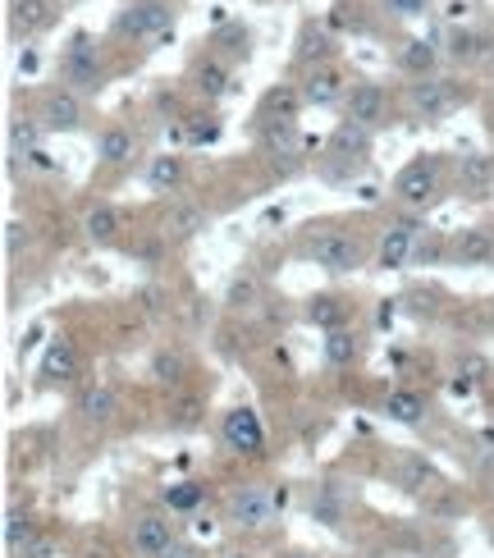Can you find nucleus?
<instances>
[{
  "mask_svg": "<svg viewBox=\"0 0 494 558\" xmlns=\"http://www.w3.org/2000/svg\"><path fill=\"white\" fill-rule=\"evenodd\" d=\"M119 229H124V220H119V211L115 206H92V211L83 215V234H87V243H115L119 238Z\"/></svg>",
  "mask_w": 494,
  "mask_h": 558,
  "instance_id": "obj_19",
  "label": "nucleus"
},
{
  "mask_svg": "<svg viewBox=\"0 0 494 558\" xmlns=\"http://www.w3.org/2000/svg\"><path fill=\"white\" fill-rule=\"evenodd\" d=\"M42 129L46 124H37V119H14L10 124V151L14 156H33V151H42Z\"/></svg>",
  "mask_w": 494,
  "mask_h": 558,
  "instance_id": "obj_28",
  "label": "nucleus"
},
{
  "mask_svg": "<svg viewBox=\"0 0 494 558\" xmlns=\"http://www.w3.org/2000/svg\"><path fill=\"white\" fill-rule=\"evenodd\" d=\"M426 481H430V467H426V462L412 458V462H408V490H421Z\"/></svg>",
  "mask_w": 494,
  "mask_h": 558,
  "instance_id": "obj_42",
  "label": "nucleus"
},
{
  "mask_svg": "<svg viewBox=\"0 0 494 558\" xmlns=\"http://www.w3.org/2000/svg\"><path fill=\"white\" fill-rule=\"evenodd\" d=\"M344 106H348V119L353 124H366V129H376L380 119H385V87L380 83H353L348 87V97H344Z\"/></svg>",
  "mask_w": 494,
  "mask_h": 558,
  "instance_id": "obj_10",
  "label": "nucleus"
},
{
  "mask_svg": "<svg viewBox=\"0 0 494 558\" xmlns=\"http://www.w3.org/2000/svg\"><path fill=\"white\" fill-rule=\"evenodd\" d=\"M481 444H490V449H494V426H490V430H481Z\"/></svg>",
  "mask_w": 494,
  "mask_h": 558,
  "instance_id": "obj_46",
  "label": "nucleus"
},
{
  "mask_svg": "<svg viewBox=\"0 0 494 558\" xmlns=\"http://www.w3.org/2000/svg\"><path fill=\"white\" fill-rule=\"evenodd\" d=\"M298 101H302V92L280 87V92H270V97H266V115L270 119H298Z\"/></svg>",
  "mask_w": 494,
  "mask_h": 558,
  "instance_id": "obj_36",
  "label": "nucleus"
},
{
  "mask_svg": "<svg viewBox=\"0 0 494 558\" xmlns=\"http://www.w3.org/2000/svg\"><path fill=\"white\" fill-rule=\"evenodd\" d=\"M257 279H252V275H238L234 279V284H229V293H225V302H229V307H252V302H257Z\"/></svg>",
  "mask_w": 494,
  "mask_h": 558,
  "instance_id": "obj_38",
  "label": "nucleus"
},
{
  "mask_svg": "<svg viewBox=\"0 0 494 558\" xmlns=\"http://www.w3.org/2000/svg\"><path fill=\"white\" fill-rule=\"evenodd\" d=\"M183 138L202 147V142L220 138V124H215V119H206V115H188V119H183Z\"/></svg>",
  "mask_w": 494,
  "mask_h": 558,
  "instance_id": "obj_37",
  "label": "nucleus"
},
{
  "mask_svg": "<svg viewBox=\"0 0 494 558\" xmlns=\"http://www.w3.org/2000/svg\"><path fill=\"white\" fill-rule=\"evenodd\" d=\"M394 193L403 206H426L430 197L440 193V161L435 156H421V161H412L408 170L394 179Z\"/></svg>",
  "mask_w": 494,
  "mask_h": 558,
  "instance_id": "obj_6",
  "label": "nucleus"
},
{
  "mask_svg": "<svg viewBox=\"0 0 494 558\" xmlns=\"http://www.w3.org/2000/svg\"><path fill=\"white\" fill-rule=\"evenodd\" d=\"M453 261H458V266H490L494 234L490 229H462V234L453 238Z\"/></svg>",
  "mask_w": 494,
  "mask_h": 558,
  "instance_id": "obj_13",
  "label": "nucleus"
},
{
  "mask_svg": "<svg viewBox=\"0 0 494 558\" xmlns=\"http://www.w3.org/2000/svg\"><path fill=\"white\" fill-rule=\"evenodd\" d=\"M23 558H55V545H51V540H46V536H37L33 545L23 549Z\"/></svg>",
  "mask_w": 494,
  "mask_h": 558,
  "instance_id": "obj_43",
  "label": "nucleus"
},
{
  "mask_svg": "<svg viewBox=\"0 0 494 558\" xmlns=\"http://www.w3.org/2000/svg\"><path fill=\"white\" fill-rule=\"evenodd\" d=\"M325 362L330 366H353L357 362V339L348 330H330L325 334Z\"/></svg>",
  "mask_w": 494,
  "mask_h": 558,
  "instance_id": "obj_33",
  "label": "nucleus"
},
{
  "mask_svg": "<svg viewBox=\"0 0 494 558\" xmlns=\"http://www.w3.org/2000/svg\"><path fill=\"white\" fill-rule=\"evenodd\" d=\"M284 499H289L284 490L275 494V490H266V485H243V490H234V499H229V522L243 526V531H261V526L275 522Z\"/></svg>",
  "mask_w": 494,
  "mask_h": 558,
  "instance_id": "obj_1",
  "label": "nucleus"
},
{
  "mask_svg": "<svg viewBox=\"0 0 494 558\" xmlns=\"http://www.w3.org/2000/svg\"><path fill=\"white\" fill-rule=\"evenodd\" d=\"M133 554L138 558H165L174 549V526H170V517H161V513H142V517H133Z\"/></svg>",
  "mask_w": 494,
  "mask_h": 558,
  "instance_id": "obj_7",
  "label": "nucleus"
},
{
  "mask_svg": "<svg viewBox=\"0 0 494 558\" xmlns=\"http://www.w3.org/2000/svg\"><path fill=\"white\" fill-rule=\"evenodd\" d=\"M97 156H101L106 165H129V161H133V133H129V129H119V124H115V129H106V133L97 138Z\"/></svg>",
  "mask_w": 494,
  "mask_h": 558,
  "instance_id": "obj_26",
  "label": "nucleus"
},
{
  "mask_svg": "<svg viewBox=\"0 0 494 558\" xmlns=\"http://www.w3.org/2000/svg\"><path fill=\"white\" fill-rule=\"evenodd\" d=\"M408 97H412V110H417L426 124H440V119L453 110V92H449L444 78H417Z\"/></svg>",
  "mask_w": 494,
  "mask_h": 558,
  "instance_id": "obj_9",
  "label": "nucleus"
},
{
  "mask_svg": "<svg viewBox=\"0 0 494 558\" xmlns=\"http://www.w3.org/2000/svg\"><path fill=\"white\" fill-rule=\"evenodd\" d=\"M119 33L124 37H156L161 42L170 33V0H133L129 10L119 14Z\"/></svg>",
  "mask_w": 494,
  "mask_h": 558,
  "instance_id": "obj_4",
  "label": "nucleus"
},
{
  "mask_svg": "<svg viewBox=\"0 0 494 558\" xmlns=\"http://www.w3.org/2000/svg\"><path fill=\"white\" fill-rule=\"evenodd\" d=\"M42 124L55 133H74L83 124V101H78V92H51L42 106Z\"/></svg>",
  "mask_w": 494,
  "mask_h": 558,
  "instance_id": "obj_12",
  "label": "nucleus"
},
{
  "mask_svg": "<svg viewBox=\"0 0 494 558\" xmlns=\"http://www.w3.org/2000/svg\"><path fill=\"white\" fill-rule=\"evenodd\" d=\"M23 243H28V229H23L19 220H14V225H5V252H10V257H14V252H19Z\"/></svg>",
  "mask_w": 494,
  "mask_h": 558,
  "instance_id": "obj_41",
  "label": "nucleus"
},
{
  "mask_svg": "<svg viewBox=\"0 0 494 558\" xmlns=\"http://www.w3.org/2000/svg\"><path fill=\"white\" fill-rule=\"evenodd\" d=\"M165 229H170L174 238H193V234H202L206 229V211L202 206H193V202H174L170 215H165Z\"/></svg>",
  "mask_w": 494,
  "mask_h": 558,
  "instance_id": "obj_24",
  "label": "nucleus"
},
{
  "mask_svg": "<svg viewBox=\"0 0 494 558\" xmlns=\"http://www.w3.org/2000/svg\"><path fill=\"white\" fill-rule=\"evenodd\" d=\"M490 545H494V536H490Z\"/></svg>",
  "mask_w": 494,
  "mask_h": 558,
  "instance_id": "obj_49",
  "label": "nucleus"
},
{
  "mask_svg": "<svg viewBox=\"0 0 494 558\" xmlns=\"http://www.w3.org/2000/svg\"><path fill=\"white\" fill-rule=\"evenodd\" d=\"M165 558H202V549H197V545H183V540H174V549H170Z\"/></svg>",
  "mask_w": 494,
  "mask_h": 558,
  "instance_id": "obj_45",
  "label": "nucleus"
},
{
  "mask_svg": "<svg viewBox=\"0 0 494 558\" xmlns=\"http://www.w3.org/2000/svg\"><path fill=\"white\" fill-rule=\"evenodd\" d=\"M398 65L408 69L412 78H435V65H440V46L426 42V37H412V42H403V51H398Z\"/></svg>",
  "mask_w": 494,
  "mask_h": 558,
  "instance_id": "obj_16",
  "label": "nucleus"
},
{
  "mask_svg": "<svg viewBox=\"0 0 494 558\" xmlns=\"http://www.w3.org/2000/svg\"><path fill=\"white\" fill-rule=\"evenodd\" d=\"M197 92H202L206 101H220L229 92V69L220 65V60H206V65L197 69Z\"/></svg>",
  "mask_w": 494,
  "mask_h": 558,
  "instance_id": "obj_31",
  "label": "nucleus"
},
{
  "mask_svg": "<svg viewBox=\"0 0 494 558\" xmlns=\"http://www.w3.org/2000/svg\"><path fill=\"white\" fill-rule=\"evenodd\" d=\"M197 412H202V403H193V398H188V403H179V412H174V426H179V430L197 426Z\"/></svg>",
  "mask_w": 494,
  "mask_h": 558,
  "instance_id": "obj_40",
  "label": "nucleus"
},
{
  "mask_svg": "<svg viewBox=\"0 0 494 558\" xmlns=\"http://www.w3.org/2000/svg\"><path fill=\"white\" fill-rule=\"evenodd\" d=\"M183 371H188V366H183V357L170 353V348H161V353L151 357V380H156V385H179Z\"/></svg>",
  "mask_w": 494,
  "mask_h": 558,
  "instance_id": "obj_34",
  "label": "nucleus"
},
{
  "mask_svg": "<svg viewBox=\"0 0 494 558\" xmlns=\"http://www.w3.org/2000/svg\"><path fill=\"white\" fill-rule=\"evenodd\" d=\"M307 316H312V325H321V330H344V302L334 298V293H321V298H312Z\"/></svg>",
  "mask_w": 494,
  "mask_h": 558,
  "instance_id": "obj_32",
  "label": "nucleus"
},
{
  "mask_svg": "<svg viewBox=\"0 0 494 558\" xmlns=\"http://www.w3.org/2000/svg\"><path fill=\"white\" fill-rule=\"evenodd\" d=\"M229 558H252V554H229Z\"/></svg>",
  "mask_w": 494,
  "mask_h": 558,
  "instance_id": "obj_47",
  "label": "nucleus"
},
{
  "mask_svg": "<svg viewBox=\"0 0 494 558\" xmlns=\"http://www.w3.org/2000/svg\"><path fill=\"white\" fill-rule=\"evenodd\" d=\"M394 19H421V14L430 10V0H380Z\"/></svg>",
  "mask_w": 494,
  "mask_h": 558,
  "instance_id": "obj_39",
  "label": "nucleus"
},
{
  "mask_svg": "<svg viewBox=\"0 0 494 558\" xmlns=\"http://www.w3.org/2000/svg\"><path fill=\"white\" fill-rule=\"evenodd\" d=\"M366 151H371V129H366V124L344 119V124L330 133V156H339V161H362Z\"/></svg>",
  "mask_w": 494,
  "mask_h": 558,
  "instance_id": "obj_15",
  "label": "nucleus"
},
{
  "mask_svg": "<svg viewBox=\"0 0 494 558\" xmlns=\"http://www.w3.org/2000/svg\"><path fill=\"white\" fill-rule=\"evenodd\" d=\"M490 37L485 33H472V28H453L449 33V60H458V65H476V60H485L490 55Z\"/></svg>",
  "mask_w": 494,
  "mask_h": 558,
  "instance_id": "obj_18",
  "label": "nucleus"
},
{
  "mask_svg": "<svg viewBox=\"0 0 494 558\" xmlns=\"http://www.w3.org/2000/svg\"><path fill=\"white\" fill-rule=\"evenodd\" d=\"M330 55H334V42L321 33V28H307V33H302L298 60H302V65H307V69H321L325 60H330Z\"/></svg>",
  "mask_w": 494,
  "mask_h": 558,
  "instance_id": "obj_29",
  "label": "nucleus"
},
{
  "mask_svg": "<svg viewBox=\"0 0 494 558\" xmlns=\"http://www.w3.org/2000/svg\"><path fill=\"white\" fill-rule=\"evenodd\" d=\"M417 220L412 215H403V220H394V225L385 229V238H380V252H376V261L385 270H398V266H408L412 257H417Z\"/></svg>",
  "mask_w": 494,
  "mask_h": 558,
  "instance_id": "obj_8",
  "label": "nucleus"
},
{
  "mask_svg": "<svg viewBox=\"0 0 494 558\" xmlns=\"http://www.w3.org/2000/svg\"><path fill=\"white\" fill-rule=\"evenodd\" d=\"M51 10H46V0H10V28L14 37H33L37 28H46Z\"/></svg>",
  "mask_w": 494,
  "mask_h": 558,
  "instance_id": "obj_21",
  "label": "nucleus"
},
{
  "mask_svg": "<svg viewBox=\"0 0 494 558\" xmlns=\"http://www.w3.org/2000/svg\"><path fill=\"white\" fill-rule=\"evenodd\" d=\"M147 183H151V193H174L183 183V156H174V151L156 156V161L147 165Z\"/></svg>",
  "mask_w": 494,
  "mask_h": 558,
  "instance_id": "obj_23",
  "label": "nucleus"
},
{
  "mask_svg": "<svg viewBox=\"0 0 494 558\" xmlns=\"http://www.w3.org/2000/svg\"><path fill=\"white\" fill-rule=\"evenodd\" d=\"M289 558H307V554H289Z\"/></svg>",
  "mask_w": 494,
  "mask_h": 558,
  "instance_id": "obj_48",
  "label": "nucleus"
},
{
  "mask_svg": "<svg viewBox=\"0 0 494 558\" xmlns=\"http://www.w3.org/2000/svg\"><path fill=\"white\" fill-rule=\"evenodd\" d=\"M42 376L46 380H74L78 376V353H74V344H69V339H55V344L46 348Z\"/></svg>",
  "mask_w": 494,
  "mask_h": 558,
  "instance_id": "obj_22",
  "label": "nucleus"
},
{
  "mask_svg": "<svg viewBox=\"0 0 494 558\" xmlns=\"http://www.w3.org/2000/svg\"><path fill=\"white\" fill-rule=\"evenodd\" d=\"M458 183H462V193L485 197L494 188V161L485 156V151H467V156L458 161Z\"/></svg>",
  "mask_w": 494,
  "mask_h": 558,
  "instance_id": "obj_14",
  "label": "nucleus"
},
{
  "mask_svg": "<svg viewBox=\"0 0 494 558\" xmlns=\"http://www.w3.org/2000/svg\"><path fill=\"white\" fill-rule=\"evenodd\" d=\"M225 51H229V55H247V33H243V28L225 33Z\"/></svg>",
  "mask_w": 494,
  "mask_h": 558,
  "instance_id": "obj_44",
  "label": "nucleus"
},
{
  "mask_svg": "<svg viewBox=\"0 0 494 558\" xmlns=\"http://www.w3.org/2000/svg\"><path fill=\"white\" fill-rule=\"evenodd\" d=\"M312 517L321 526H339V522H344V499H339L334 490H321V494H316V504H312Z\"/></svg>",
  "mask_w": 494,
  "mask_h": 558,
  "instance_id": "obj_35",
  "label": "nucleus"
},
{
  "mask_svg": "<svg viewBox=\"0 0 494 558\" xmlns=\"http://www.w3.org/2000/svg\"><path fill=\"white\" fill-rule=\"evenodd\" d=\"M312 261L321 270H330V275H348V270L362 266V243H357L353 234H344V229H325V234L312 238Z\"/></svg>",
  "mask_w": 494,
  "mask_h": 558,
  "instance_id": "obj_3",
  "label": "nucleus"
},
{
  "mask_svg": "<svg viewBox=\"0 0 494 558\" xmlns=\"http://www.w3.org/2000/svg\"><path fill=\"white\" fill-rule=\"evenodd\" d=\"M385 412H389V421H398V426H417V421L426 417V398H421L417 389H389Z\"/></svg>",
  "mask_w": 494,
  "mask_h": 558,
  "instance_id": "obj_20",
  "label": "nucleus"
},
{
  "mask_svg": "<svg viewBox=\"0 0 494 558\" xmlns=\"http://www.w3.org/2000/svg\"><path fill=\"white\" fill-rule=\"evenodd\" d=\"M60 74H65L69 92H97L101 87V60H97V46L87 33H74V42L65 46L60 55Z\"/></svg>",
  "mask_w": 494,
  "mask_h": 558,
  "instance_id": "obj_2",
  "label": "nucleus"
},
{
  "mask_svg": "<svg viewBox=\"0 0 494 558\" xmlns=\"http://www.w3.org/2000/svg\"><path fill=\"white\" fill-rule=\"evenodd\" d=\"M202 494L206 490L197 481H174V485H165L161 499H165V508H170V513H193V508L202 504Z\"/></svg>",
  "mask_w": 494,
  "mask_h": 558,
  "instance_id": "obj_30",
  "label": "nucleus"
},
{
  "mask_svg": "<svg viewBox=\"0 0 494 558\" xmlns=\"http://www.w3.org/2000/svg\"><path fill=\"white\" fill-rule=\"evenodd\" d=\"M220 440H225V449L257 458V453L266 449V426H261V417L252 408H234L220 421Z\"/></svg>",
  "mask_w": 494,
  "mask_h": 558,
  "instance_id": "obj_5",
  "label": "nucleus"
},
{
  "mask_svg": "<svg viewBox=\"0 0 494 558\" xmlns=\"http://www.w3.org/2000/svg\"><path fill=\"white\" fill-rule=\"evenodd\" d=\"M33 540L37 536H33V522H28V513H23L19 504H10V508H5V549L19 558L23 549L33 545Z\"/></svg>",
  "mask_w": 494,
  "mask_h": 558,
  "instance_id": "obj_27",
  "label": "nucleus"
},
{
  "mask_svg": "<svg viewBox=\"0 0 494 558\" xmlns=\"http://www.w3.org/2000/svg\"><path fill=\"white\" fill-rule=\"evenodd\" d=\"M261 142H266L270 156H293V142H298V119H266V124H261Z\"/></svg>",
  "mask_w": 494,
  "mask_h": 558,
  "instance_id": "obj_25",
  "label": "nucleus"
},
{
  "mask_svg": "<svg viewBox=\"0 0 494 558\" xmlns=\"http://www.w3.org/2000/svg\"><path fill=\"white\" fill-rule=\"evenodd\" d=\"M78 412H83V421H92V426H106V421L119 412L115 389H110V385H92V389H83V398H78Z\"/></svg>",
  "mask_w": 494,
  "mask_h": 558,
  "instance_id": "obj_17",
  "label": "nucleus"
},
{
  "mask_svg": "<svg viewBox=\"0 0 494 558\" xmlns=\"http://www.w3.org/2000/svg\"><path fill=\"white\" fill-rule=\"evenodd\" d=\"M339 97H348V83H344V74H339L334 65L312 69L307 83H302V101H307V106H334Z\"/></svg>",
  "mask_w": 494,
  "mask_h": 558,
  "instance_id": "obj_11",
  "label": "nucleus"
}]
</instances>
